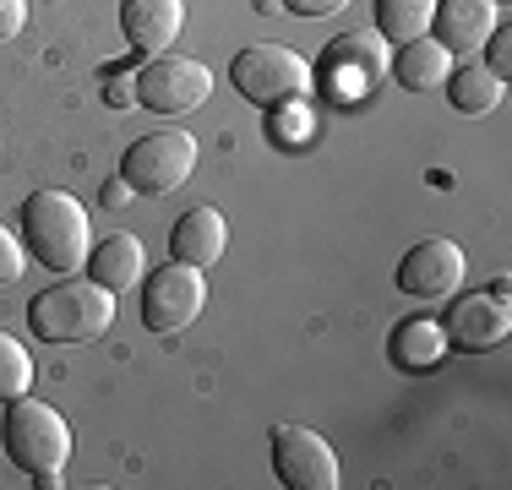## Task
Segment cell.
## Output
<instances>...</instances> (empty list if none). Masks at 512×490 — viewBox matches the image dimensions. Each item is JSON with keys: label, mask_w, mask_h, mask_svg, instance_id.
<instances>
[{"label": "cell", "mask_w": 512, "mask_h": 490, "mask_svg": "<svg viewBox=\"0 0 512 490\" xmlns=\"http://www.w3.org/2000/svg\"><path fill=\"white\" fill-rule=\"evenodd\" d=\"M22 240H28V251L50 273H77V267H88V251H93L88 207L55 186L28 191V202H22Z\"/></svg>", "instance_id": "obj_1"}, {"label": "cell", "mask_w": 512, "mask_h": 490, "mask_svg": "<svg viewBox=\"0 0 512 490\" xmlns=\"http://www.w3.org/2000/svg\"><path fill=\"white\" fill-rule=\"evenodd\" d=\"M109 322H115V294L104 284H93V278H66V284H55V289H44L28 300L33 338L60 343V349L104 338Z\"/></svg>", "instance_id": "obj_2"}, {"label": "cell", "mask_w": 512, "mask_h": 490, "mask_svg": "<svg viewBox=\"0 0 512 490\" xmlns=\"http://www.w3.org/2000/svg\"><path fill=\"white\" fill-rule=\"evenodd\" d=\"M0 436H6V458L17 463L28 480L60 485V474H66V463H71V425L60 420L44 398H28V392L11 398Z\"/></svg>", "instance_id": "obj_3"}, {"label": "cell", "mask_w": 512, "mask_h": 490, "mask_svg": "<svg viewBox=\"0 0 512 490\" xmlns=\"http://www.w3.org/2000/svg\"><path fill=\"white\" fill-rule=\"evenodd\" d=\"M229 82H235V93L246 98V104L278 109V104H289V98H306L316 71L306 66V55H295V49H284V44H246L229 60Z\"/></svg>", "instance_id": "obj_4"}, {"label": "cell", "mask_w": 512, "mask_h": 490, "mask_svg": "<svg viewBox=\"0 0 512 490\" xmlns=\"http://www.w3.org/2000/svg\"><path fill=\"white\" fill-rule=\"evenodd\" d=\"M191 169H197V137L191 131H148L120 158V180L137 196H169L191 180Z\"/></svg>", "instance_id": "obj_5"}, {"label": "cell", "mask_w": 512, "mask_h": 490, "mask_svg": "<svg viewBox=\"0 0 512 490\" xmlns=\"http://www.w3.org/2000/svg\"><path fill=\"white\" fill-rule=\"evenodd\" d=\"M207 93H213V71L197 55H180V49H164L137 71V104L153 109V115H191V109L207 104Z\"/></svg>", "instance_id": "obj_6"}, {"label": "cell", "mask_w": 512, "mask_h": 490, "mask_svg": "<svg viewBox=\"0 0 512 490\" xmlns=\"http://www.w3.org/2000/svg\"><path fill=\"white\" fill-rule=\"evenodd\" d=\"M202 305H207L202 267L169 256V262L148 278V289H142V322H148V333H158V338H175L202 316Z\"/></svg>", "instance_id": "obj_7"}, {"label": "cell", "mask_w": 512, "mask_h": 490, "mask_svg": "<svg viewBox=\"0 0 512 490\" xmlns=\"http://www.w3.org/2000/svg\"><path fill=\"white\" fill-rule=\"evenodd\" d=\"M387 66H393V55H387L382 33H344L322 60V82L338 104H360L387 82Z\"/></svg>", "instance_id": "obj_8"}, {"label": "cell", "mask_w": 512, "mask_h": 490, "mask_svg": "<svg viewBox=\"0 0 512 490\" xmlns=\"http://www.w3.org/2000/svg\"><path fill=\"white\" fill-rule=\"evenodd\" d=\"M273 474L289 490H338V452L306 425H273Z\"/></svg>", "instance_id": "obj_9"}, {"label": "cell", "mask_w": 512, "mask_h": 490, "mask_svg": "<svg viewBox=\"0 0 512 490\" xmlns=\"http://www.w3.org/2000/svg\"><path fill=\"white\" fill-rule=\"evenodd\" d=\"M447 349L463 354H485V349H502L512 333V311H507V294H463V300L447 305Z\"/></svg>", "instance_id": "obj_10"}, {"label": "cell", "mask_w": 512, "mask_h": 490, "mask_svg": "<svg viewBox=\"0 0 512 490\" xmlns=\"http://www.w3.org/2000/svg\"><path fill=\"white\" fill-rule=\"evenodd\" d=\"M463 251L453 240H420L414 251H404V262H398V289L409 294V300H453L458 284H463Z\"/></svg>", "instance_id": "obj_11"}, {"label": "cell", "mask_w": 512, "mask_h": 490, "mask_svg": "<svg viewBox=\"0 0 512 490\" xmlns=\"http://www.w3.org/2000/svg\"><path fill=\"white\" fill-rule=\"evenodd\" d=\"M120 28H126L131 49L164 55V49H175L180 28H186V0H120Z\"/></svg>", "instance_id": "obj_12"}, {"label": "cell", "mask_w": 512, "mask_h": 490, "mask_svg": "<svg viewBox=\"0 0 512 490\" xmlns=\"http://www.w3.org/2000/svg\"><path fill=\"white\" fill-rule=\"evenodd\" d=\"M496 0H436V44L447 49V55H469V49H480L485 39H491L496 28Z\"/></svg>", "instance_id": "obj_13"}, {"label": "cell", "mask_w": 512, "mask_h": 490, "mask_svg": "<svg viewBox=\"0 0 512 490\" xmlns=\"http://www.w3.org/2000/svg\"><path fill=\"white\" fill-rule=\"evenodd\" d=\"M229 251V224L218 207H191L175 229H169V256L175 262H191V267H213L224 262Z\"/></svg>", "instance_id": "obj_14"}, {"label": "cell", "mask_w": 512, "mask_h": 490, "mask_svg": "<svg viewBox=\"0 0 512 490\" xmlns=\"http://www.w3.org/2000/svg\"><path fill=\"white\" fill-rule=\"evenodd\" d=\"M142 273H148V251H142L137 235H104L88 251V278L104 284L109 294H126L131 284H142Z\"/></svg>", "instance_id": "obj_15"}, {"label": "cell", "mask_w": 512, "mask_h": 490, "mask_svg": "<svg viewBox=\"0 0 512 490\" xmlns=\"http://www.w3.org/2000/svg\"><path fill=\"white\" fill-rule=\"evenodd\" d=\"M387 71H393L398 88H409V93H436L447 82V71H453V55H447L431 33H420V39H409L404 49H398Z\"/></svg>", "instance_id": "obj_16"}, {"label": "cell", "mask_w": 512, "mask_h": 490, "mask_svg": "<svg viewBox=\"0 0 512 490\" xmlns=\"http://www.w3.org/2000/svg\"><path fill=\"white\" fill-rule=\"evenodd\" d=\"M447 104L458 109V115H491L496 104H502V77H491V66H480V60H469V66H453L447 71Z\"/></svg>", "instance_id": "obj_17"}, {"label": "cell", "mask_w": 512, "mask_h": 490, "mask_svg": "<svg viewBox=\"0 0 512 490\" xmlns=\"http://www.w3.org/2000/svg\"><path fill=\"white\" fill-rule=\"evenodd\" d=\"M436 0H376V33L387 44H409L420 33H431Z\"/></svg>", "instance_id": "obj_18"}, {"label": "cell", "mask_w": 512, "mask_h": 490, "mask_svg": "<svg viewBox=\"0 0 512 490\" xmlns=\"http://www.w3.org/2000/svg\"><path fill=\"white\" fill-rule=\"evenodd\" d=\"M447 354V333H442V322H404L393 333V360L398 365H409V371H431L436 360Z\"/></svg>", "instance_id": "obj_19"}, {"label": "cell", "mask_w": 512, "mask_h": 490, "mask_svg": "<svg viewBox=\"0 0 512 490\" xmlns=\"http://www.w3.org/2000/svg\"><path fill=\"white\" fill-rule=\"evenodd\" d=\"M33 392V354L22 349L11 333H0V403Z\"/></svg>", "instance_id": "obj_20"}, {"label": "cell", "mask_w": 512, "mask_h": 490, "mask_svg": "<svg viewBox=\"0 0 512 490\" xmlns=\"http://www.w3.org/2000/svg\"><path fill=\"white\" fill-rule=\"evenodd\" d=\"M273 131H278V142H289V147H300V142H311V131H316V115L300 98H289V104H278V120H273Z\"/></svg>", "instance_id": "obj_21"}, {"label": "cell", "mask_w": 512, "mask_h": 490, "mask_svg": "<svg viewBox=\"0 0 512 490\" xmlns=\"http://www.w3.org/2000/svg\"><path fill=\"white\" fill-rule=\"evenodd\" d=\"M104 104H109V109H131V104H137V71L109 66V71H104Z\"/></svg>", "instance_id": "obj_22"}, {"label": "cell", "mask_w": 512, "mask_h": 490, "mask_svg": "<svg viewBox=\"0 0 512 490\" xmlns=\"http://www.w3.org/2000/svg\"><path fill=\"white\" fill-rule=\"evenodd\" d=\"M485 44H491V60H485V66H491V77L507 82V77H512V28H507V22H496Z\"/></svg>", "instance_id": "obj_23"}, {"label": "cell", "mask_w": 512, "mask_h": 490, "mask_svg": "<svg viewBox=\"0 0 512 490\" xmlns=\"http://www.w3.org/2000/svg\"><path fill=\"white\" fill-rule=\"evenodd\" d=\"M22 267H28V256H22V240L11 235L6 224H0V284H17Z\"/></svg>", "instance_id": "obj_24"}, {"label": "cell", "mask_w": 512, "mask_h": 490, "mask_svg": "<svg viewBox=\"0 0 512 490\" xmlns=\"http://www.w3.org/2000/svg\"><path fill=\"white\" fill-rule=\"evenodd\" d=\"M28 28V0H0V44Z\"/></svg>", "instance_id": "obj_25"}, {"label": "cell", "mask_w": 512, "mask_h": 490, "mask_svg": "<svg viewBox=\"0 0 512 490\" xmlns=\"http://www.w3.org/2000/svg\"><path fill=\"white\" fill-rule=\"evenodd\" d=\"M295 17H333V11H344L349 0H284Z\"/></svg>", "instance_id": "obj_26"}, {"label": "cell", "mask_w": 512, "mask_h": 490, "mask_svg": "<svg viewBox=\"0 0 512 490\" xmlns=\"http://www.w3.org/2000/svg\"><path fill=\"white\" fill-rule=\"evenodd\" d=\"M131 202V186H126V180H109V186H104V207H126Z\"/></svg>", "instance_id": "obj_27"}]
</instances>
